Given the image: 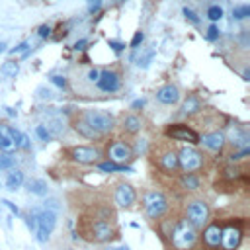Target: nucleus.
<instances>
[{"instance_id": "51", "label": "nucleus", "mask_w": 250, "mask_h": 250, "mask_svg": "<svg viewBox=\"0 0 250 250\" xmlns=\"http://www.w3.org/2000/svg\"><path fill=\"white\" fill-rule=\"evenodd\" d=\"M6 47H8V41H0V53H4Z\"/></svg>"}, {"instance_id": "44", "label": "nucleus", "mask_w": 250, "mask_h": 250, "mask_svg": "<svg viewBox=\"0 0 250 250\" xmlns=\"http://www.w3.org/2000/svg\"><path fill=\"white\" fill-rule=\"evenodd\" d=\"M37 35H39L41 39H47V37L51 35V27H49V25H39V29H37Z\"/></svg>"}, {"instance_id": "33", "label": "nucleus", "mask_w": 250, "mask_h": 250, "mask_svg": "<svg viewBox=\"0 0 250 250\" xmlns=\"http://www.w3.org/2000/svg\"><path fill=\"white\" fill-rule=\"evenodd\" d=\"M207 18H209L211 21H219V20L223 18V8H221L219 4L209 6V8H207Z\"/></svg>"}, {"instance_id": "43", "label": "nucleus", "mask_w": 250, "mask_h": 250, "mask_svg": "<svg viewBox=\"0 0 250 250\" xmlns=\"http://www.w3.org/2000/svg\"><path fill=\"white\" fill-rule=\"evenodd\" d=\"M102 6V0H88V12L90 14H96Z\"/></svg>"}, {"instance_id": "32", "label": "nucleus", "mask_w": 250, "mask_h": 250, "mask_svg": "<svg viewBox=\"0 0 250 250\" xmlns=\"http://www.w3.org/2000/svg\"><path fill=\"white\" fill-rule=\"evenodd\" d=\"M33 133L37 135V139L39 141H43V143H49L51 139H53V135L47 131V127L43 125V123H39V125H35V129H33Z\"/></svg>"}, {"instance_id": "6", "label": "nucleus", "mask_w": 250, "mask_h": 250, "mask_svg": "<svg viewBox=\"0 0 250 250\" xmlns=\"http://www.w3.org/2000/svg\"><path fill=\"white\" fill-rule=\"evenodd\" d=\"M191 227L201 229L207 221H209V205L203 199H193L188 205V219H186Z\"/></svg>"}, {"instance_id": "13", "label": "nucleus", "mask_w": 250, "mask_h": 250, "mask_svg": "<svg viewBox=\"0 0 250 250\" xmlns=\"http://www.w3.org/2000/svg\"><path fill=\"white\" fill-rule=\"evenodd\" d=\"M199 143H203L205 148L209 150H223V146L227 145V139H225V133L221 131H213V133H207L203 137H199Z\"/></svg>"}, {"instance_id": "35", "label": "nucleus", "mask_w": 250, "mask_h": 250, "mask_svg": "<svg viewBox=\"0 0 250 250\" xmlns=\"http://www.w3.org/2000/svg\"><path fill=\"white\" fill-rule=\"evenodd\" d=\"M219 37H221V29H219L215 23L209 25V27H207V33H205V39H207V41H217Z\"/></svg>"}, {"instance_id": "48", "label": "nucleus", "mask_w": 250, "mask_h": 250, "mask_svg": "<svg viewBox=\"0 0 250 250\" xmlns=\"http://www.w3.org/2000/svg\"><path fill=\"white\" fill-rule=\"evenodd\" d=\"M225 172H227V174H225L227 178H236V176H238V168H236V166H234V168H227Z\"/></svg>"}, {"instance_id": "34", "label": "nucleus", "mask_w": 250, "mask_h": 250, "mask_svg": "<svg viewBox=\"0 0 250 250\" xmlns=\"http://www.w3.org/2000/svg\"><path fill=\"white\" fill-rule=\"evenodd\" d=\"M182 14H184V18H186L189 23H193V25H197V23L201 21V18H199L191 8H184V10H182Z\"/></svg>"}, {"instance_id": "9", "label": "nucleus", "mask_w": 250, "mask_h": 250, "mask_svg": "<svg viewBox=\"0 0 250 250\" xmlns=\"http://www.w3.org/2000/svg\"><path fill=\"white\" fill-rule=\"evenodd\" d=\"M107 154H109V158L113 162H125V160L133 158V148L127 143H123V141H115V143L109 145Z\"/></svg>"}, {"instance_id": "17", "label": "nucleus", "mask_w": 250, "mask_h": 250, "mask_svg": "<svg viewBox=\"0 0 250 250\" xmlns=\"http://www.w3.org/2000/svg\"><path fill=\"white\" fill-rule=\"evenodd\" d=\"M25 189H27L29 193L37 195V197H45V195L49 193V186H47V182L41 180V178H29V180L25 182Z\"/></svg>"}, {"instance_id": "7", "label": "nucleus", "mask_w": 250, "mask_h": 250, "mask_svg": "<svg viewBox=\"0 0 250 250\" xmlns=\"http://www.w3.org/2000/svg\"><path fill=\"white\" fill-rule=\"evenodd\" d=\"M96 86L102 92L113 94V92H117L121 88V76L115 70H102L98 74V78H96Z\"/></svg>"}, {"instance_id": "1", "label": "nucleus", "mask_w": 250, "mask_h": 250, "mask_svg": "<svg viewBox=\"0 0 250 250\" xmlns=\"http://www.w3.org/2000/svg\"><path fill=\"white\" fill-rule=\"evenodd\" d=\"M80 117L100 135H105L115 127V117L104 109H84Z\"/></svg>"}, {"instance_id": "50", "label": "nucleus", "mask_w": 250, "mask_h": 250, "mask_svg": "<svg viewBox=\"0 0 250 250\" xmlns=\"http://www.w3.org/2000/svg\"><path fill=\"white\" fill-rule=\"evenodd\" d=\"M145 105V100H135L133 104H131V109H139V107H143Z\"/></svg>"}, {"instance_id": "40", "label": "nucleus", "mask_w": 250, "mask_h": 250, "mask_svg": "<svg viewBox=\"0 0 250 250\" xmlns=\"http://www.w3.org/2000/svg\"><path fill=\"white\" fill-rule=\"evenodd\" d=\"M107 45H109V47H111V51H115V53L125 51V43H123V41H117V39H107Z\"/></svg>"}, {"instance_id": "26", "label": "nucleus", "mask_w": 250, "mask_h": 250, "mask_svg": "<svg viewBox=\"0 0 250 250\" xmlns=\"http://www.w3.org/2000/svg\"><path fill=\"white\" fill-rule=\"evenodd\" d=\"M141 125H143V121H141V117L135 115V113H129V115L123 117V129H125L127 133H137V131H141Z\"/></svg>"}, {"instance_id": "22", "label": "nucleus", "mask_w": 250, "mask_h": 250, "mask_svg": "<svg viewBox=\"0 0 250 250\" xmlns=\"http://www.w3.org/2000/svg\"><path fill=\"white\" fill-rule=\"evenodd\" d=\"M72 125H74L76 133H78V135H82V137H86V139H98V137H100V133H96V131H94V129H92V127H90L82 117L74 119V123H72Z\"/></svg>"}, {"instance_id": "23", "label": "nucleus", "mask_w": 250, "mask_h": 250, "mask_svg": "<svg viewBox=\"0 0 250 250\" xmlns=\"http://www.w3.org/2000/svg\"><path fill=\"white\" fill-rule=\"evenodd\" d=\"M21 184H23V172L10 168L8 178H6V188H8L10 191H16L18 188H21Z\"/></svg>"}, {"instance_id": "46", "label": "nucleus", "mask_w": 250, "mask_h": 250, "mask_svg": "<svg viewBox=\"0 0 250 250\" xmlns=\"http://www.w3.org/2000/svg\"><path fill=\"white\" fill-rule=\"evenodd\" d=\"M98 74H100V70H96V68H90V70H88V74H86V78H88V82H96V78H98Z\"/></svg>"}, {"instance_id": "4", "label": "nucleus", "mask_w": 250, "mask_h": 250, "mask_svg": "<svg viewBox=\"0 0 250 250\" xmlns=\"http://www.w3.org/2000/svg\"><path fill=\"white\" fill-rule=\"evenodd\" d=\"M143 207L148 219H158L168 211V201L160 191H146L143 195Z\"/></svg>"}, {"instance_id": "45", "label": "nucleus", "mask_w": 250, "mask_h": 250, "mask_svg": "<svg viewBox=\"0 0 250 250\" xmlns=\"http://www.w3.org/2000/svg\"><path fill=\"white\" fill-rule=\"evenodd\" d=\"M43 205H45V209H53V211H59V207H61V205H59V201H57L55 197L47 199V201H45Z\"/></svg>"}, {"instance_id": "38", "label": "nucleus", "mask_w": 250, "mask_h": 250, "mask_svg": "<svg viewBox=\"0 0 250 250\" xmlns=\"http://www.w3.org/2000/svg\"><path fill=\"white\" fill-rule=\"evenodd\" d=\"M35 94H37L39 100H51V98H53V92H51L49 88H45V86H39V88L35 90Z\"/></svg>"}, {"instance_id": "16", "label": "nucleus", "mask_w": 250, "mask_h": 250, "mask_svg": "<svg viewBox=\"0 0 250 250\" xmlns=\"http://www.w3.org/2000/svg\"><path fill=\"white\" fill-rule=\"evenodd\" d=\"M230 145H234L236 148H244V146H248V141H250V137H248V133L246 131H242L240 127H230L229 129V137H225Z\"/></svg>"}, {"instance_id": "14", "label": "nucleus", "mask_w": 250, "mask_h": 250, "mask_svg": "<svg viewBox=\"0 0 250 250\" xmlns=\"http://www.w3.org/2000/svg\"><path fill=\"white\" fill-rule=\"evenodd\" d=\"M240 240H242V232H240V229H236V227H229V229L221 230V244H223L227 250H234V248H238Z\"/></svg>"}, {"instance_id": "29", "label": "nucleus", "mask_w": 250, "mask_h": 250, "mask_svg": "<svg viewBox=\"0 0 250 250\" xmlns=\"http://www.w3.org/2000/svg\"><path fill=\"white\" fill-rule=\"evenodd\" d=\"M180 184H182V188H186V189H197L201 182H199V178H197L195 174H191V172H186V174L182 176Z\"/></svg>"}, {"instance_id": "36", "label": "nucleus", "mask_w": 250, "mask_h": 250, "mask_svg": "<svg viewBox=\"0 0 250 250\" xmlns=\"http://www.w3.org/2000/svg\"><path fill=\"white\" fill-rule=\"evenodd\" d=\"M57 88H61V90H66L68 88V84H66V78L64 76H61V74H53L51 78H49Z\"/></svg>"}, {"instance_id": "19", "label": "nucleus", "mask_w": 250, "mask_h": 250, "mask_svg": "<svg viewBox=\"0 0 250 250\" xmlns=\"http://www.w3.org/2000/svg\"><path fill=\"white\" fill-rule=\"evenodd\" d=\"M201 111V100L195 96V94H189L186 96L184 104H182V113L184 115H195Z\"/></svg>"}, {"instance_id": "10", "label": "nucleus", "mask_w": 250, "mask_h": 250, "mask_svg": "<svg viewBox=\"0 0 250 250\" xmlns=\"http://www.w3.org/2000/svg\"><path fill=\"white\" fill-rule=\"evenodd\" d=\"M156 100L164 105H174L180 102V90L174 84H164L156 90Z\"/></svg>"}, {"instance_id": "30", "label": "nucleus", "mask_w": 250, "mask_h": 250, "mask_svg": "<svg viewBox=\"0 0 250 250\" xmlns=\"http://www.w3.org/2000/svg\"><path fill=\"white\" fill-rule=\"evenodd\" d=\"M232 18L238 20V21L250 18V6H248V4H238V6H234V8H232Z\"/></svg>"}, {"instance_id": "31", "label": "nucleus", "mask_w": 250, "mask_h": 250, "mask_svg": "<svg viewBox=\"0 0 250 250\" xmlns=\"http://www.w3.org/2000/svg\"><path fill=\"white\" fill-rule=\"evenodd\" d=\"M14 164H16V158L12 156V152H2L0 154V172L14 168Z\"/></svg>"}, {"instance_id": "27", "label": "nucleus", "mask_w": 250, "mask_h": 250, "mask_svg": "<svg viewBox=\"0 0 250 250\" xmlns=\"http://www.w3.org/2000/svg\"><path fill=\"white\" fill-rule=\"evenodd\" d=\"M98 168L102 172H133L131 166H125L123 162H113V160H107V162H100Z\"/></svg>"}, {"instance_id": "25", "label": "nucleus", "mask_w": 250, "mask_h": 250, "mask_svg": "<svg viewBox=\"0 0 250 250\" xmlns=\"http://www.w3.org/2000/svg\"><path fill=\"white\" fill-rule=\"evenodd\" d=\"M154 47H150V49H146L145 53H141V47H139V53H137V59H135V62H137V66L139 68H148L150 66V62H152V59H154Z\"/></svg>"}, {"instance_id": "42", "label": "nucleus", "mask_w": 250, "mask_h": 250, "mask_svg": "<svg viewBox=\"0 0 250 250\" xmlns=\"http://www.w3.org/2000/svg\"><path fill=\"white\" fill-rule=\"evenodd\" d=\"M2 203H4V205L10 209V213H12V215H16V217L20 215V209H18V205H16V203H12L10 199H2Z\"/></svg>"}, {"instance_id": "28", "label": "nucleus", "mask_w": 250, "mask_h": 250, "mask_svg": "<svg viewBox=\"0 0 250 250\" xmlns=\"http://www.w3.org/2000/svg\"><path fill=\"white\" fill-rule=\"evenodd\" d=\"M20 72V64H18V61H6V62H2V66H0V74H4V76H8V78H14L16 74Z\"/></svg>"}, {"instance_id": "52", "label": "nucleus", "mask_w": 250, "mask_h": 250, "mask_svg": "<svg viewBox=\"0 0 250 250\" xmlns=\"http://www.w3.org/2000/svg\"><path fill=\"white\" fill-rule=\"evenodd\" d=\"M6 113H8V115H16V111H14L12 107H6Z\"/></svg>"}, {"instance_id": "5", "label": "nucleus", "mask_w": 250, "mask_h": 250, "mask_svg": "<svg viewBox=\"0 0 250 250\" xmlns=\"http://www.w3.org/2000/svg\"><path fill=\"white\" fill-rule=\"evenodd\" d=\"M203 164V156L199 150H195L193 146H182L178 152V166L184 172H195L199 170Z\"/></svg>"}, {"instance_id": "3", "label": "nucleus", "mask_w": 250, "mask_h": 250, "mask_svg": "<svg viewBox=\"0 0 250 250\" xmlns=\"http://www.w3.org/2000/svg\"><path fill=\"white\" fill-rule=\"evenodd\" d=\"M35 221H37V229L33 232L35 238L39 242H47L49 236H51V232H53V229H55V225H57V211L43 207L41 211H37Z\"/></svg>"}, {"instance_id": "21", "label": "nucleus", "mask_w": 250, "mask_h": 250, "mask_svg": "<svg viewBox=\"0 0 250 250\" xmlns=\"http://www.w3.org/2000/svg\"><path fill=\"white\" fill-rule=\"evenodd\" d=\"M45 127H47V131L53 135V137H59V135H62V131H64V123H62V119L59 117V115H49L47 117V123H43Z\"/></svg>"}, {"instance_id": "37", "label": "nucleus", "mask_w": 250, "mask_h": 250, "mask_svg": "<svg viewBox=\"0 0 250 250\" xmlns=\"http://www.w3.org/2000/svg\"><path fill=\"white\" fill-rule=\"evenodd\" d=\"M143 41H145V33L143 31H135V35H133V39H131V49H137V47H141L143 45Z\"/></svg>"}, {"instance_id": "49", "label": "nucleus", "mask_w": 250, "mask_h": 250, "mask_svg": "<svg viewBox=\"0 0 250 250\" xmlns=\"http://www.w3.org/2000/svg\"><path fill=\"white\" fill-rule=\"evenodd\" d=\"M105 250H131L127 244H117V246H107Z\"/></svg>"}, {"instance_id": "15", "label": "nucleus", "mask_w": 250, "mask_h": 250, "mask_svg": "<svg viewBox=\"0 0 250 250\" xmlns=\"http://www.w3.org/2000/svg\"><path fill=\"white\" fill-rule=\"evenodd\" d=\"M111 236H113V229H111L109 223H105V221H96V223L92 225V238H94V240L105 242V240H109Z\"/></svg>"}, {"instance_id": "24", "label": "nucleus", "mask_w": 250, "mask_h": 250, "mask_svg": "<svg viewBox=\"0 0 250 250\" xmlns=\"http://www.w3.org/2000/svg\"><path fill=\"white\" fill-rule=\"evenodd\" d=\"M203 240H205L209 246H217V244H221V229H219V225H211V227H207L205 232H203Z\"/></svg>"}, {"instance_id": "2", "label": "nucleus", "mask_w": 250, "mask_h": 250, "mask_svg": "<svg viewBox=\"0 0 250 250\" xmlns=\"http://www.w3.org/2000/svg\"><path fill=\"white\" fill-rule=\"evenodd\" d=\"M170 238H172V244H174L178 250H188V248H191V246L195 244L197 232H195V227H191L186 219H182V221L176 223V227H174Z\"/></svg>"}, {"instance_id": "47", "label": "nucleus", "mask_w": 250, "mask_h": 250, "mask_svg": "<svg viewBox=\"0 0 250 250\" xmlns=\"http://www.w3.org/2000/svg\"><path fill=\"white\" fill-rule=\"evenodd\" d=\"M86 45H88V39H78V41L74 43V49H76V51H84Z\"/></svg>"}, {"instance_id": "8", "label": "nucleus", "mask_w": 250, "mask_h": 250, "mask_svg": "<svg viewBox=\"0 0 250 250\" xmlns=\"http://www.w3.org/2000/svg\"><path fill=\"white\" fill-rule=\"evenodd\" d=\"M166 137H170L174 141H188L191 145H197L199 143V135L193 129H189L188 125H184V123H176V125L168 127L166 129Z\"/></svg>"}, {"instance_id": "41", "label": "nucleus", "mask_w": 250, "mask_h": 250, "mask_svg": "<svg viewBox=\"0 0 250 250\" xmlns=\"http://www.w3.org/2000/svg\"><path fill=\"white\" fill-rule=\"evenodd\" d=\"M29 49V41H21V43H18L14 49H10L8 53L10 55H16V53H23V51H27Z\"/></svg>"}, {"instance_id": "12", "label": "nucleus", "mask_w": 250, "mask_h": 250, "mask_svg": "<svg viewBox=\"0 0 250 250\" xmlns=\"http://www.w3.org/2000/svg\"><path fill=\"white\" fill-rule=\"evenodd\" d=\"M70 154H72V160H76L80 164H92L100 156V152L94 146H74Z\"/></svg>"}, {"instance_id": "18", "label": "nucleus", "mask_w": 250, "mask_h": 250, "mask_svg": "<svg viewBox=\"0 0 250 250\" xmlns=\"http://www.w3.org/2000/svg\"><path fill=\"white\" fill-rule=\"evenodd\" d=\"M14 150H18V148H16L14 139H12L10 127L0 125V152H14Z\"/></svg>"}, {"instance_id": "39", "label": "nucleus", "mask_w": 250, "mask_h": 250, "mask_svg": "<svg viewBox=\"0 0 250 250\" xmlns=\"http://www.w3.org/2000/svg\"><path fill=\"white\" fill-rule=\"evenodd\" d=\"M248 154H250V148H248V146H244V148H240L238 152H232L229 158H230V162H236V160H242V158H244V156H248Z\"/></svg>"}, {"instance_id": "20", "label": "nucleus", "mask_w": 250, "mask_h": 250, "mask_svg": "<svg viewBox=\"0 0 250 250\" xmlns=\"http://www.w3.org/2000/svg\"><path fill=\"white\" fill-rule=\"evenodd\" d=\"M160 166L166 170V172H176L180 166H178V152H174V150H166V152H162V156H160Z\"/></svg>"}, {"instance_id": "11", "label": "nucleus", "mask_w": 250, "mask_h": 250, "mask_svg": "<svg viewBox=\"0 0 250 250\" xmlns=\"http://www.w3.org/2000/svg\"><path fill=\"white\" fill-rule=\"evenodd\" d=\"M113 201L119 205V207H129L135 203V189L133 186L129 184H119L115 188V193H113Z\"/></svg>"}]
</instances>
